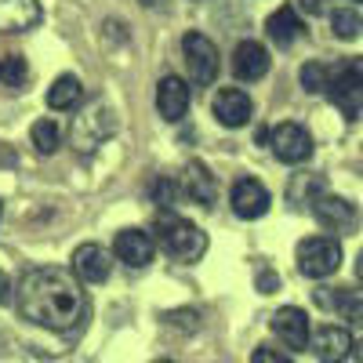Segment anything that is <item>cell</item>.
I'll return each instance as SVG.
<instances>
[{"label": "cell", "instance_id": "1", "mask_svg": "<svg viewBox=\"0 0 363 363\" xmlns=\"http://www.w3.org/2000/svg\"><path fill=\"white\" fill-rule=\"evenodd\" d=\"M18 309L26 320L48 330H73L87 320V294L66 269H29L22 277Z\"/></svg>", "mask_w": 363, "mask_h": 363}, {"label": "cell", "instance_id": "23", "mask_svg": "<svg viewBox=\"0 0 363 363\" xmlns=\"http://www.w3.org/2000/svg\"><path fill=\"white\" fill-rule=\"evenodd\" d=\"M29 138H33L37 153H55V149H58V142H62V131H58V124H55V120H37V124H33V131H29Z\"/></svg>", "mask_w": 363, "mask_h": 363}, {"label": "cell", "instance_id": "31", "mask_svg": "<svg viewBox=\"0 0 363 363\" xmlns=\"http://www.w3.org/2000/svg\"><path fill=\"white\" fill-rule=\"evenodd\" d=\"M356 277L363 280V251H359V258H356Z\"/></svg>", "mask_w": 363, "mask_h": 363}, {"label": "cell", "instance_id": "27", "mask_svg": "<svg viewBox=\"0 0 363 363\" xmlns=\"http://www.w3.org/2000/svg\"><path fill=\"white\" fill-rule=\"evenodd\" d=\"M251 363H294V359H291V356H284L280 349H269V345H262V349H255Z\"/></svg>", "mask_w": 363, "mask_h": 363}, {"label": "cell", "instance_id": "29", "mask_svg": "<svg viewBox=\"0 0 363 363\" xmlns=\"http://www.w3.org/2000/svg\"><path fill=\"white\" fill-rule=\"evenodd\" d=\"M258 287H262V294H272V291H277V277H272L269 269H262L258 272Z\"/></svg>", "mask_w": 363, "mask_h": 363}, {"label": "cell", "instance_id": "30", "mask_svg": "<svg viewBox=\"0 0 363 363\" xmlns=\"http://www.w3.org/2000/svg\"><path fill=\"white\" fill-rule=\"evenodd\" d=\"M8 298H11V280L8 272H0V306H8Z\"/></svg>", "mask_w": 363, "mask_h": 363}, {"label": "cell", "instance_id": "20", "mask_svg": "<svg viewBox=\"0 0 363 363\" xmlns=\"http://www.w3.org/2000/svg\"><path fill=\"white\" fill-rule=\"evenodd\" d=\"M84 99V84L77 80V77H58L55 84H51V91H48V106L51 109H73L77 102Z\"/></svg>", "mask_w": 363, "mask_h": 363}, {"label": "cell", "instance_id": "13", "mask_svg": "<svg viewBox=\"0 0 363 363\" xmlns=\"http://www.w3.org/2000/svg\"><path fill=\"white\" fill-rule=\"evenodd\" d=\"M313 352L320 356V363H345L349 352H352V335L345 327L327 323L313 335Z\"/></svg>", "mask_w": 363, "mask_h": 363}, {"label": "cell", "instance_id": "24", "mask_svg": "<svg viewBox=\"0 0 363 363\" xmlns=\"http://www.w3.org/2000/svg\"><path fill=\"white\" fill-rule=\"evenodd\" d=\"M26 77H29V66H26L22 55H4L0 58V84L4 87H22Z\"/></svg>", "mask_w": 363, "mask_h": 363}, {"label": "cell", "instance_id": "25", "mask_svg": "<svg viewBox=\"0 0 363 363\" xmlns=\"http://www.w3.org/2000/svg\"><path fill=\"white\" fill-rule=\"evenodd\" d=\"M327 84H330V69L323 62H306V66H301V87H306L309 95L327 91Z\"/></svg>", "mask_w": 363, "mask_h": 363}, {"label": "cell", "instance_id": "14", "mask_svg": "<svg viewBox=\"0 0 363 363\" xmlns=\"http://www.w3.org/2000/svg\"><path fill=\"white\" fill-rule=\"evenodd\" d=\"M109 251L99 244H80L73 255V269H77V280L84 284H106L109 280Z\"/></svg>", "mask_w": 363, "mask_h": 363}, {"label": "cell", "instance_id": "28", "mask_svg": "<svg viewBox=\"0 0 363 363\" xmlns=\"http://www.w3.org/2000/svg\"><path fill=\"white\" fill-rule=\"evenodd\" d=\"M298 8L306 15H323L327 11V0H298Z\"/></svg>", "mask_w": 363, "mask_h": 363}, {"label": "cell", "instance_id": "18", "mask_svg": "<svg viewBox=\"0 0 363 363\" xmlns=\"http://www.w3.org/2000/svg\"><path fill=\"white\" fill-rule=\"evenodd\" d=\"M182 189H186L189 200H196V203H203V207H211V203L218 200V182H215V174H211L200 160L186 164V174H182Z\"/></svg>", "mask_w": 363, "mask_h": 363}, {"label": "cell", "instance_id": "35", "mask_svg": "<svg viewBox=\"0 0 363 363\" xmlns=\"http://www.w3.org/2000/svg\"><path fill=\"white\" fill-rule=\"evenodd\" d=\"M0 215H4V207H0Z\"/></svg>", "mask_w": 363, "mask_h": 363}, {"label": "cell", "instance_id": "4", "mask_svg": "<svg viewBox=\"0 0 363 363\" xmlns=\"http://www.w3.org/2000/svg\"><path fill=\"white\" fill-rule=\"evenodd\" d=\"M327 95L349 120L363 109V58H349L338 69H330V84Z\"/></svg>", "mask_w": 363, "mask_h": 363}, {"label": "cell", "instance_id": "12", "mask_svg": "<svg viewBox=\"0 0 363 363\" xmlns=\"http://www.w3.org/2000/svg\"><path fill=\"white\" fill-rule=\"evenodd\" d=\"M157 109L164 120H171V124H178L182 116L189 113V84L182 80V77H164L157 84Z\"/></svg>", "mask_w": 363, "mask_h": 363}, {"label": "cell", "instance_id": "3", "mask_svg": "<svg viewBox=\"0 0 363 363\" xmlns=\"http://www.w3.org/2000/svg\"><path fill=\"white\" fill-rule=\"evenodd\" d=\"M113 128H116V116H113L109 102H106V99H91L87 109L73 120L69 138H73V145H77V153H91V149H99V145L113 135Z\"/></svg>", "mask_w": 363, "mask_h": 363}, {"label": "cell", "instance_id": "7", "mask_svg": "<svg viewBox=\"0 0 363 363\" xmlns=\"http://www.w3.org/2000/svg\"><path fill=\"white\" fill-rule=\"evenodd\" d=\"M269 145L277 153V160H284V164H306L313 157V135L301 124H291V120L269 131Z\"/></svg>", "mask_w": 363, "mask_h": 363}, {"label": "cell", "instance_id": "2", "mask_svg": "<svg viewBox=\"0 0 363 363\" xmlns=\"http://www.w3.org/2000/svg\"><path fill=\"white\" fill-rule=\"evenodd\" d=\"M157 240H160V247L178 262H196L207 251L203 229H196L193 222L178 218V215H160L157 218Z\"/></svg>", "mask_w": 363, "mask_h": 363}, {"label": "cell", "instance_id": "6", "mask_svg": "<svg viewBox=\"0 0 363 363\" xmlns=\"http://www.w3.org/2000/svg\"><path fill=\"white\" fill-rule=\"evenodd\" d=\"M182 55H186V66H189L193 84L207 87L211 80L218 77V48L211 44L203 33H186V37H182Z\"/></svg>", "mask_w": 363, "mask_h": 363}, {"label": "cell", "instance_id": "22", "mask_svg": "<svg viewBox=\"0 0 363 363\" xmlns=\"http://www.w3.org/2000/svg\"><path fill=\"white\" fill-rule=\"evenodd\" d=\"M330 29H335L338 40H356L359 29H363V18L352 8H338L335 15H330Z\"/></svg>", "mask_w": 363, "mask_h": 363}, {"label": "cell", "instance_id": "11", "mask_svg": "<svg viewBox=\"0 0 363 363\" xmlns=\"http://www.w3.org/2000/svg\"><path fill=\"white\" fill-rule=\"evenodd\" d=\"M229 200H233V211L240 218H247V222H255V218H262L265 211H269V189L262 186L258 178H240L236 186H233V193H229Z\"/></svg>", "mask_w": 363, "mask_h": 363}, {"label": "cell", "instance_id": "10", "mask_svg": "<svg viewBox=\"0 0 363 363\" xmlns=\"http://www.w3.org/2000/svg\"><path fill=\"white\" fill-rule=\"evenodd\" d=\"M313 215H316V222H320L323 229H330V233H349V229H356V222H359L356 207H352L349 200L327 196V193L313 200Z\"/></svg>", "mask_w": 363, "mask_h": 363}, {"label": "cell", "instance_id": "5", "mask_svg": "<svg viewBox=\"0 0 363 363\" xmlns=\"http://www.w3.org/2000/svg\"><path fill=\"white\" fill-rule=\"evenodd\" d=\"M342 265V244L330 236H309L298 244V269L309 280H323L330 272H338Z\"/></svg>", "mask_w": 363, "mask_h": 363}, {"label": "cell", "instance_id": "32", "mask_svg": "<svg viewBox=\"0 0 363 363\" xmlns=\"http://www.w3.org/2000/svg\"><path fill=\"white\" fill-rule=\"evenodd\" d=\"M356 359H359V363H363V342H359V345H356Z\"/></svg>", "mask_w": 363, "mask_h": 363}, {"label": "cell", "instance_id": "26", "mask_svg": "<svg viewBox=\"0 0 363 363\" xmlns=\"http://www.w3.org/2000/svg\"><path fill=\"white\" fill-rule=\"evenodd\" d=\"M153 196H157V203L171 207V203H174V196H178V186H174V182H167V178H160L157 186H153Z\"/></svg>", "mask_w": 363, "mask_h": 363}, {"label": "cell", "instance_id": "34", "mask_svg": "<svg viewBox=\"0 0 363 363\" xmlns=\"http://www.w3.org/2000/svg\"><path fill=\"white\" fill-rule=\"evenodd\" d=\"M157 363H164V359H157ZM167 363H171V359H167Z\"/></svg>", "mask_w": 363, "mask_h": 363}, {"label": "cell", "instance_id": "33", "mask_svg": "<svg viewBox=\"0 0 363 363\" xmlns=\"http://www.w3.org/2000/svg\"><path fill=\"white\" fill-rule=\"evenodd\" d=\"M352 4H363V0H352Z\"/></svg>", "mask_w": 363, "mask_h": 363}, {"label": "cell", "instance_id": "21", "mask_svg": "<svg viewBox=\"0 0 363 363\" xmlns=\"http://www.w3.org/2000/svg\"><path fill=\"white\" fill-rule=\"evenodd\" d=\"M335 309L349 320V323H356V327H363V291H349V287H338V294H335Z\"/></svg>", "mask_w": 363, "mask_h": 363}, {"label": "cell", "instance_id": "9", "mask_svg": "<svg viewBox=\"0 0 363 363\" xmlns=\"http://www.w3.org/2000/svg\"><path fill=\"white\" fill-rule=\"evenodd\" d=\"M211 109H215L218 124H225V128H244L247 120H251V113H255V102H251L247 91L222 87L218 95H215V102H211Z\"/></svg>", "mask_w": 363, "mask_h": 363}, {"label": "cell", "instance_id": "19", "mask_svg": "<svg viewBox=\"0 0 363 363\" xmlns=\"http://www.w3.org/2000/svg\"><path fill=\"white\" fill-rule=\"evenodd\" d=\"M301 18L294 15V8H277L269 18H265V33L272 44H280V48H291L298 37H301Z\"/></svg>", "mask_w": 363, "mask_h": 363}, {"label": "cell", "instance_id": "16", "mask_svg": "<svg viewBox=\"0 0 363 363\" xmlns=\"http://www.w3.org/2000/svg\"><path fill=\"white\" fill-rule=\"evenodd\" d=\"M40 22V0H0V33H26Z\"/></svg>", "mask_w": 363, "mask_h": 363}, {"label": "cell", "instance_id": "8", "mask_svg": "<svg viewBox=\"0 0 363 363\" xmlns=\"http://www.w3.org/2000/svg\"><path fill=\"white\" fill-rule=\"evenodd\" d=\"M113 255L120 262H128L131 269H145L157 255V240L145 229H120L116 240H113Z\"/></svg>", "mask_w": 363, "mask_h": 363}, {"label": "cell", "instance_id": "15", "mask_svg": "<svg viewBox=\"0 0 363 363\" xmlns=\"http://www.w3.org/2000/svg\"><path fill=\"white\" fill-rule=\"evenodd\" d=\"M272 330L284 338L287 349H309V316H306V309H298V306L280 309L277 316H272Z\"/></svg>", "mask_w": 363, "mask_h": 363}, {"label": "cell", "instance_id": "17", "mask_svg": "<svg viewBox=\"0 0 363 363\" xmlns=\"http://www.w3.org/2000/svg\"><path fill=\"white\" fill-rule=\"evenodd\" d=\"M233 73L240 80H262L269 73V51L258 40H244L233 51Z\"/></svg>", "mask_w": 363, "mask_h": 363}]
</instances>
